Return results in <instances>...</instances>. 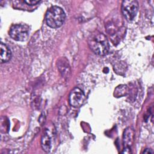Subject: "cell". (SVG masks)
<instances>
[{"instance_id":"cell-9","label":"cell","mask_w":154,"mask_h":154,"mask_svg":"<svg viewBox=\"0 0 154 154\" xmlns=\"http://www.w3.org/2000/svg\"><path fill=\"white\" fill-rule=\"evenodd\" d=\"M128 92V88L125 85H119L114 91L115 97H122L127 94Z\"/></svg>"},{"instance_id":"cell-8","label":"cell","mask_w":154,"mask_h":154,"mask_svg":"<svg viewBox=\"0 0 154 154\" xmlns=\"http://www.w3.org/2000/svg\"><path fill=\"white\" fill-rule=\"evenodd\" d=\"M41 144L43 149L46 152H49L51 148V140L50 136L48 133L45 131L43 134L42 140H41Z\"/></svg>"},{"instance_id":"cell-5","label":"cell","mask_w":154,"mask_h":154,"mask_svg":"<svg viewBox=\"0 0 154 154\" xmlns=\"http://www.w3.org/2000/svg\"><path fill=\"white\" fill-rule=\"evenodd\" d=\"M69 100L71 106L75 108L79 107L85 100V94L80 88H75L70 93Z\"/></svg>"},{"instance_id":"cell-1","label":"cell","mask_w":154,"mask_h":154,"mask_svg":"<svg viewBox=\"0 0 154 154\" xmlns=\"http://www.w3.org/2000/svg\"><path fill=\"white\" fill-rule=\"evenodd\" d=\"M88 43L91 50L99 55H106L109 49L106 37L99 32L92 33L88 38Z\"/></svg>"},{"instance_id":"cell-7","label":"cell","mask_w":154,"mask_h":154,"mask_svg":"<svg viewBox=\"0 0 154 154\" xmlns=\"http://www.w3.org/2000/svg\"><path fill=\"white\" fill-rule=\"evenodd\" d=\"M134 137V132L131 128H127L123 135V143L125 147H129L133 143Z\"/></svg>"},{"instance_id":"cell-10","label":"cell","mask_w":154,"mask_h":154,"mask_svg":"<svg viewBox=\"0 0 154 154\" xmlns=\"http://www.w3.org/2000/svg\"><path fill=\"white\" fill-rule=\"evenodd\" d=\"M40 2V1H36V0H25L24 1V2L27 4V5H34L38 4Z\"/></svg>"},{"instance_id":"cell-3","label":"cell","mask_w":154,"mask_h":154,"mask_svg":"<svg viewBox=\"0 0 154 154\" xmlns=\"http://www.w3.org/2000/svg\"><path fill=\"white\" fill-rule=\"evenodd\" d=\"M138 2L135 0H125L122 4V11L126 19L131 22L137 15L138 10Z\"/></svg>"},{"instance_id":"cell-6","label":"cell","mask_w":154,"mask_h":154,"mask_svg":"<svg viewBox=\"0 0 154 154\" xmlns=\"http://www.w3.org/2000/svg\"><path fill=\"white\" fill-rule=\"evenodd\" d=\"M0 60L2 63L8 61L11 57V52L9 48L4 43H1Z\"/></svg>"},{"instance_id":"cell-11","label":"cell","mask_w":154,"mask_h":154,"mask_svg":"<svg viewBox=\"0 0 154 154\" xmlns=\"http://www.w3.org/2000/svg\"><path fill=\"white\" fill-rule=\"evenodd\" d=\"M147 150L144 151V153H153V152L151 150V149H149H149H147Z\"/></svg>"},{"instance_id":"cell-4","label":"cell","mask_w":154,"mask_h":154,"mask_svg":"<svg viewBox=\"0 0 154 154\" xmlns=\"http://www.w3.org/2000/svg\"><path fill=\"white\" fill-rule=\"evenodd\" d=\"M9 35L16 41H25L29 36V27L26 25H14L11 27Z\"/></svg>"},{"instance_id":"cell-2","label":"cell","mask_w":154,"mask_h":154,"mask_svg":"<svg viewBox=\"0 0 154 154\" xmlns=\"http://www.w3.org/2000/svg\"><path fill=\"white\" fill-rule=\"evenodd\" d=\"M66 14L63 10L58 6H52L49 8L46 14V24L52 28L60 27L64 23Z\"/></svg>"}]
</instances>
